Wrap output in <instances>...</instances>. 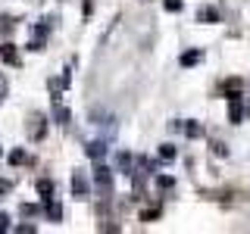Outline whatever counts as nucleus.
<instances>
[{"mask_svg": "<svg viewBox=\"0 0 250 234\" xmlns=\"http://www.w3.org/2000/svg\"><path fill=\"white\" fill-rule=\"evenodd\" d=\"M0 231H10V215L0 213Z\"/></svg>", "mask_w": 250, "mask_h": 234, "instance_id": "nucleus-23", "label": "nucleus"}, {"mask_svg": "<svg viewBox=\"0 0 250 234\" xmlns=\"http://www.w3.org/2000/svg\"><path fill=\"white\" fill-rule=\"evenodd\" d=\"M160 159L172 162V159H175V147H172V144H163V147H160Z\"/></svg>", "mask_w": 250, "mask_h": 234, "instance_id": "nucleus-15", "label": "nucleus"}, {"mask_svg": "<svg viewBox=\"0 0 250 234\" xmlns=\"http://www.w3.org/2000/svg\"><path fill=\"white\" fill-rule=\"evenodd\" d=\"M225 94H229V100H231V97H241V81H238V78L225 81Z\"/></svg>", "mask_w": 250, "mask_h": 234, "instance_id": "nucleus-11", "label": "nucleus"}, {"mask_svg": "<svg viewBox=\"0 0 250 234\" xmlns=\"http://www.w3.org/2000/svg\"><path fill=\"white\" fill-rule=\"evenodd\" d=\"M38 194H41L44 200H47V197H53V181H47V178H41V181H38Z\"/></svg>", "mask_w": 250, "mask_h": 234, "instance_id": "nucleus-12", "label": "nucleus"}, {"mask_svg": "<svg viewBox=\"0 0 250 234\" xmlns=\"http://www.w3.org/2000/svg\"><path fill=\"white\" fill-rule=\"evenodd\" d=\"M16 231H19V234H35L38 228H35V225H19V228H16Z\"/></svg>", "mask_w": 250, "mask_h": 234, "instance_id": "nucleus-22", "label": "nucleus"}, {"mask_svg": "<svg viewBox=\"0 0 250 234\" xmlns=\"http://www.w3.org/2000/svg\"><path fill=\"white\" fill-rule=\"evenodd\" d=\"M0 59L3 62H10V66H19V50L6 41V44H0Z\"/></svg>", "mask_w": 250, "mask_h": 234, "instance_id": "nucleus-4", "label": "nucleus"}, {"mask_svg": "<svg viewBox=\"0 0 250 234\" xmlns=\"http://www.w3.org/2000/svg\"><path fill=\"white\" fill-rule=\"evenodd\" d=\"M10 162H13V166H25V162H28L25 150H13V153H10Z\"/></svg>", "mask_w": 250, "mask_h": 234, "instance_id": "nucleus-14", "label": "nucleus"}, {"mask_svg": "<svg viewBox=\"0 0 250 234\" xmlns=\"http://www.w3.org/2000/svg\"><path fill=\"white\" fill-rule=\"evenodd\" d=\"M94 181H97V187H106V191H109V184H113V169H109V166H97V169H94Z\"/></svg>", "mask_w": 250, "mask_h": 234, "instance_id": "nucleus-3", "label": "nucleus"}, {"mask_svg": "<svg viewBox=\"0 0 250 234\" xmlns=\"http://www.w3.org/2000/svg\"><path fill=\"white\" fill-rule=\"evenodd\" d=\"M200 57H203L200 50H188V53H182V66H197Z\"/></svg>", "mask_w": 250, "mask_h": 234, "instance_id": "nucleus-10", "label": "nucleus"}, {"mask_svg": "<svg viewBox=\"0 0 250 234\" xmlns=\"http://www.w3.org/2000/svg\"><path fill=\"white\" fill-rule=\"evenodd\" d=\"M229 119H231L234 125H241V122L247 119V106L241 103V97H231V100H229Z\"/></svg>", "mask_w": 250, "mask_h": 234, "instance_id": "nucleus-2", "label": "nucleus"}, {"mask_svg": "<svg viewBox=\"0 0 250 234\" xmlns=\"http://www.w3.org/2000/svg\"><path fill=\"white\" fill-rule=\"evenodd\" d=\"M44 213H47V218H53V222H60V218H62V209H60V203L53 200V197L44 200Z\"/></svg>", "mask_w": 250, "mask_h": 234, "instance_id": "nucleus-7", "label": "nucleus"}, {"mask_svg": "<svg viewBox=\"0 0 250 234\" xmlns=\"http://www.w3.org/2000/svg\"><path fill=\"white\" fill-rule=\"evenodd\" d=\"M6 91H10V84H6V75H0V100L6 97Z\"/></svg>", "mask_w": 250, "mask_h": 234, "instance_id": "nucleus-21", "label": "nucleus"}, {"mask_svg": "<svg viewBox=\"0 0 250 234\" xmlns=\"http://www.w3.org/2000/svg\"><path fill=\"white\" fill-rule=\"evenodd\" d=\"M88 156H91V159L106 156V144H104V140H94V144H88Z\"/></svg>", "mask_w": 250, "mask_h": 234, "instance_id": "nucleus-9", "label": "nucleus"}, {"mask_svg": "<svg viewBox=\"0 0 250 234\" xmlns=\"http://www.w3.org/2000/svg\"><path fill=\"white\" fill-rule=\"evenodd\" d=\"M182 6H185L182 0H166V10H169V13H178V10H182Z\"/></svg>", "mask_w": 250, "mask_h": 234, "instance_id": "nucleus-17", "label": "nucleus"}, {"mask_svg": "<svg viewBox=\"0 0 250 234\" xmlns=\"http://www.w3.org/2000/svg\"><path fill=\"white\" fill-rule=\"evenodd\" d=\"M72 194H75V197H88V181H84L82 172L72 175Z\"/></svg>", "mask_w": 250, "mask_h": 234, "instance_id": "nucleus-6", "label": "nucleus"}, {"mask_svg": "<svg viewBox=\"0 0 250 234\" xmlns=\"http://www.w3.org/2000/svg\"><path fill=\"white\" fill-rule=\"evenodd\" d=\"M197 22L213 25V22H219V10H216V6H200V10H197Z\"/></svg>", "mask_w": 250, "mask_h": 234, "instance_id": "nucleus-5", "label": "nucleus"}, {"mask_svg": "<svg viewBox=\"0 0 250 234\" xmlns=\"http://www.w3.org/2000/svg\"><path fill=\"white\" fill-rule=\"evenodd\" d=\"M35 213H38V206H31V203H22V215H25V218L35 215Z\"/></svg>", "mask_w": 250, "mask_h": 234, "instance_id": "nucleus-20", "label": "nucleus"}, {"mask_svg": "<svg viewBox=\"0 0 250 234\" xmlns=\"http://www.w3.org/2000/svg\"><path fill=\"white\" fill-rule=\"evenodd\" d=\"M53 119H57L60 125H66V122H69V109L60 103V97H53Z\"/></svg>", "mask_w": 250, "mask_h": 234, "instance_id": "nucleus-8", "label": "nucleus"}, {"mask_svg": "<svg viewBox=\"0 0 250 234\" xmlns=\"http://www.w3.org/2000/svg\"><path fill=\"white\" fill-rule=\"evenodd\" d=\"M47 135V119L41 113H31V119H28V137L31 140H41Z\"/></svg>", "mask_w": 250, "mask_h": 234, "instance_id": "nucleus-1", "label": "nucleus"}, {"mask_svg": "<svg viewBox=\"0 0 250 234\" xmlns=\"http://www.w3.org/2000/svg\"><path fill=\"white\" fill-rule=\"evenodd\" d=\"M156 184H160V187H166V191H169V187H172V184H175V181H172V178H169V175H160V178H156Z\"/></svg>", "mask_w": 250, "mask_h": 234, "instance_id": "nucleus-18", "label": "nucleus"}, {"mask_svg": "<svg viewBox=\"0 0 250 234\" xmlns=\"http://www.w3.org/2000/svg\"><path fill=\"white\" fill-rule=\"evenodd\" d=\"M156 215H160V209H144V213H141V222H153Z\"/></svg>", "mask_w": 250, "mask_h": 234, "instance_id": "nucleus-16", "label": "nucleus"}, {"mask_svg": "<svg viewBox=\"0 0 250 234\" xmlns=\"http://www.w3.org/2000/svg\"><path fill=\"white\" fill-rule=\"evenodd\" d=\"M182 128H185V135H188V137H200V135H203V131H200V125H197V122H185V125H182Z\"/></svg>", "mask_w": 250, "mask_h": 234, "instance_id": "nucleus-13", "label": "nucleus"}, {"mask_svg": "<svg viewBox=\"0 0 250 234\" xmlns=\"http://www.w3.org/2000/svg\"><path fill=\"white\" fill-rule=\"evenodd\" d=\"M13 191V181H6V178H0V197H3V194H10Z\"/></svg>", "mask_w": 250, "mask_h": 234, "instance_id": "nucleus-19", "label": "nucleus"}]
</instances>
